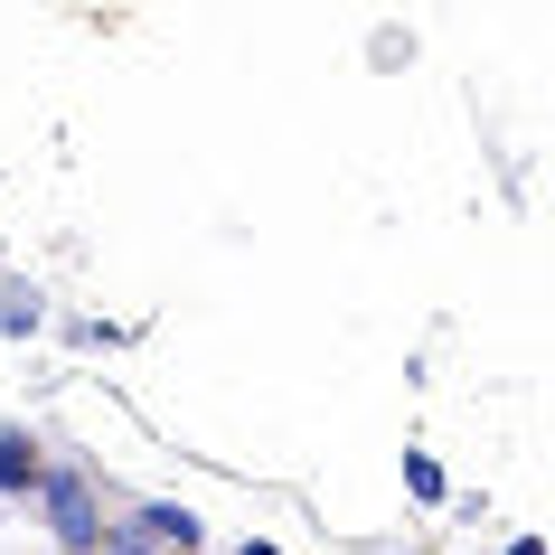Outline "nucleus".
Instances as JSON below:
<instances>
[{"label": "nucleus", "instance_id": "f257e3e1", "mask_svg": "<svg viewBox=\"0 0 555 555\" xmlns=\"http://www.w3.org/2000/svg\"><path fill=\"white\" fill-rule=\"evenodd\" d=\"M29 499H38L29 518L48 527V546H57V555H94V537H104V499H94V480L76 462H48Z\"/></svg>", "mask_w": 555, "mask_h": 555}, {"label": "nucleus", "instance_id": "f03ea898", "mask_svg": "<svg viewBox=\"0 0 555 555\" xmlns=\"http://www.w3.org/2000/svg\"><path fill=\"white\" fill-rule=\"evenodd\" d=\"M198 508H179V499H142L122 527H104L94 537V555H198Z\"/></svg>", "mask_w": 555, "mask_h": 555}, {"label": "nucleus", "instance_id": "7ed1b4c3", "mask_svg": "<svg viewBox=\"0 0 555 555\" xmlns=\"http://www.w3.org/2000/svg\"><path fill=\"white\" fill-rule=\"evenodd\" d=\"M38 470H48V452H38L29 424H0V499H29Z\"/></svg>", "mask_w": 555, "mask_h": 555}, {"label": "nucleus", "instance_id": "20e7f679", "mask_svg": "<svg viewBox=\"0 0 555 555\" xmlns=\"http://www.w3.org/2000/svg\"><path fill=\"white\" fill-rule=\"evenodd\" d=\"M38 321H48V293H38L29 273H20V283H0V339H29Z\"/></svg>", "mask_w": 555, "mask_h": 555}, {"label": "nucleus", "instance_id": "39448f33", "mask_svg": "<svg viewBox=\"0 0 555 555\" xmlns=\"http://www.w3.org/2000/svg\"><path fill=\"white\" fill-rule=\"evenodd\" d=\"M405 490H414V499H442V470H434V452H405Z\"/></svg>", "mask_w": 555, "mask_h": 555}, {"label": "nucleus", "instance_id": "423d86ee", "mask_svg": "<svg viewBox=\"0 0 555 555\" xmlns=\"http://www.w3.org/2000/svg\"><path fill=\"white\" fill-rule=\"evenodd\" d=\"M235 555H283V546H263V537H245V546H235Z\"/></svg>", "mask_w": 555, "mask_h": 555}, {"label": "nucleus", "instance_id": "0eeeda50", "mask_svg": "<svg viewBox=\"0 0 555 555\" xmlns=\"http://www.w3.org/2000/svg\"><path fill=\"white\" fill-rule=\"evenodd\" d=\"M508 555H546V546H537V537H518V546H508Z\"/></svg>", "mask_w": 555, "mask_h": 555}]
</instances>
